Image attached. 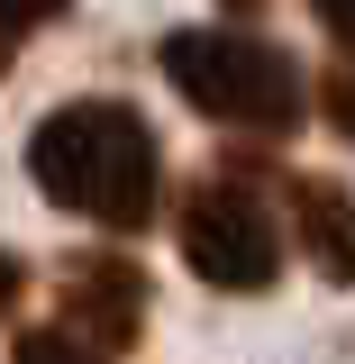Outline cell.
Listing matches in <instances>:
<instances>
[{
  "mask_svg": "<svg viewBox=\"0 0 355 364\" xmlns=\"http://www.w3.org/2000/svg\"><path fill=\"white\" fill-rule=\"evenodd\" d=\"M182 264L201 273L210 291H265L282 273V228L265 219L255 191L237 182H201L182 200Z\"/></svg>",
  "mask_w": 355,
  "mask_h": 364,
  "instance_id": "3957f363",
  "label": "cell"
},
{
  "mask_svg": "<svg viewBox=\"0 0 355 364\" xmlns=\"http://www.w3.org/2000/svg\"><path fill=\"white\" fill-rule=\"evenodd\" d=\"M310 9H319V28H328L337 46H355V0H310Z\"/></svg>",
  "mask_w": 355,
  "mask_h": 364,
  "instance_id": "9c48e42d",
  "label": "cell"
},
{
  "mask_svg": "<svg viewBox=\"0 0 355 364\" xmlns=\"http://www.w3.org/2000/svg\"><path fill=\"white\" fill-rule=\"evenodd\" d=\"M46 18H64V0H0V73H9V55L37 37Z\"/></svg>",
  "mask_w": 355,
  "mask_h": 364,
  "instance_id": "8992f818",
  "label": "cell"
},
{
  "mask_svg": "<svg viewBox=\"0 0 355 364\" xmlns=\"http://www.w3.org/2000/svg\"><path fill=\"white\" fill-rule=\"evenodd\" d=\"M328 119L355 136V64H346V73H328Z\"/></svg>",
  "mask_w": 355,
  "mask_h": 364,
  "instance_id": "ba28073f",
  "label": "cell"
},
{
  "mask_svg": "<svg viewBox=\"0 0 355 364\" xmlns=\"http://www.w3.org/2000/svg\"><path fill=\"white\" fill-rule=\"evenodd\" d=\"M237 9H255V0H237Z\"/></svg>",
  "mask_w": 355,
  "mask_h": 364,
  "instance_id": "8fae6325",
  "label": "cell"
},
{
  "mask_svg": "<svg viewBox=\"0 0 355 364\" xmlns=\"http://www.w3.org/2000/svg\"><path fill=\"white\" fill-rule=\"evenodd\" d=\"M64 318H73V337H83L91 355H119L146 337V273L128 255H73L64 273Z\"/></svg>",
  "mask_w": 355,
  "mask_h": 364,
  "instance_id": "277c9868",
  "label": "cell"
},
{
  "mask_svg": "<svg viewBox=\"0 0 355 364\" xmlns=\"http://www.w3.org/2000/svg\"><path fill=\"white\" fill-rule=\"evenodd\" d=\"M292 228H301V255H310L328 282H355V191L328 173L292 182Z\"/></svg>",
  "mask_w": 355,
  "mask_h": 364,
  "instance_id": "5b68a950",
  "label": "cell"
},
{
  "mask_svg": "<svg viewBox=\"0 0 355 364\" xmlns=\"http://www.w3.org/2000/svg\"><path fill=\"white\" fill-rule=\"evenodd\" d=\"M18 301H28V264L0 246V310H18Z\"/></svg>",
  "mask_w": 355,
  "mask_h": 364,
  "instance_id": "30bf717a",
  "label": "cell"
},
{
  "mask_svg": "<svg viewBox=\"0 0 355 364\" xmlns=\"http://www.w3.org/2000/svg\"><path fill=\"white\" fill-rule=\"evenodd\" d=\"M9 364H100V355H91V346L73 337V328H28Z\"/></svg>",
  "mask_w": 355,
  "mask_h": 364,
  "instance_id": "52a82bcc",
  "label": "cell"
},
{
  "mask_svg": "<svg viewBox=\"0 0 355 364\" xmlns=\"http://www.w3.org/2000/svg\"><path fill=\"white\" fill-rule=\"evenodd\" d=\"M28 182H37L55 210L100 228H146L155 219V191H164V146L137 119L128 100H64L46 109L28 136Z\"/></svg>",
  "mask_w": 355,
  "mask_h": 364,
  "instance_id": "6da1fadb",
  "label": "cell"
},
{
  "mask_svg": "<svg viewBox=\"0 0 355 364\" xmlns=\"http://www.w3.org/2000/svg\"><path fill=\"white\" fill-rule=\"evenodd\" d=\"M164 73L174 91L219 119V128H246V136H282L301 128V64L265 37H237V28H174L164 37Z\"/></svg>",
  "mask_w": 355,
  "mask_h": 364,
  "instance_id": "7a4b0ae2",
  "label": "cell"
}]
</instances>
